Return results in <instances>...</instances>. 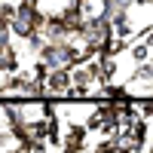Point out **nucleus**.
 <instances>
[{"label":"nucleus","instance_id":"obj_2","mask_svg":"<svg viewBox=\"0 0 153 153\" xmlns=\"http://www.w3.org/2000/svg\"><path fill=\"white\" fill-rule=\"evenodd\" d=\"M147 55H150V43L144 40V43H138L135 49H132V58L138 61V65H141V61H147Z\"/></svg>","mask_w":153,"mask_h":153},{"label":"nucleus","instance_id":"obj_1","mask_svg":"<svg viewBox=\"0 0 153 153\" xmlns=\"http://www.w3.org/2000/svg\"><path fill=\"white\" fill-rule=\"evenodd\" d=\"M132 83H153V65H147V61H141V68L135 71Z\"/></svg>","mask_w":153,"mask_h":153}]
</instances>
